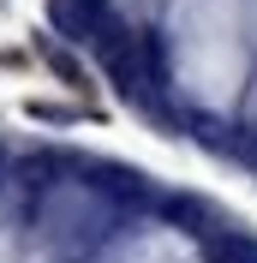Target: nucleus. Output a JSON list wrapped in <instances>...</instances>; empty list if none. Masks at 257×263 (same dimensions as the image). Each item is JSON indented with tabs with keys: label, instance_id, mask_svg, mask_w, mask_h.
Returning <instances> with one entry per match:
<instances>
[]
</instances>
